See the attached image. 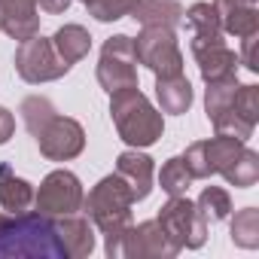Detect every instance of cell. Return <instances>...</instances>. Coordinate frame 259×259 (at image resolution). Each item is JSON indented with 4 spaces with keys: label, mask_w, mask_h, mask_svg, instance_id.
I'll list each match as a JSON object with an SVG mask.
<instances>
[{
    "label": "cell",
    "mask_w": 259,
    "mask_h": 259,
    "mask_svg": "<svg viewBox=\"0 0 259 259\" xmlns=\"http://www.w3.org/2000/svg\"><path fill=\"white\" fill-rule=\"evenodd\" d=\"M244 40V49H241V55H238V61L247 67V70H259V58H256V43H259V31L256 34H250V37H241Z\"/></svg>",
    "instance_id": "4dcf8cb0"
},
{
    "label": "cell",
    "mask_w": 259,
    "mask_h": 259,
    "mask_svg": "<svg viewBox=\"0 0 259 259\" xmlns=\"http://www.w3.org/2000/svg\"><path fill=\"white\" fill-rule=\"evenodd\" d=\"M0 31L19 43L40 34L37 0H0Z\"/></svg>",
    "instance_id": "4fadbf2b"
},
{
    "label": "cell",
    "mask_w": 259,
    "mask_h": 259,
    "mask_svg": "<svg viewBox=\"0 0 259 259\" xmlns=\"http://www.w3.org/2000/svg\"><path fill=\"white\" fill-rule=\"evenodd\" d=\"M244 147H247V141L232 138V135H217V138L204 141V159H207L210 177H213V174H226V171L232 168V162L241 156Z\"/></svg>",
    "instance_id": "44dd1931"
},
{
    "label": "cell",
    "mask_w": 259,
    "mask_h": 259,
    "mask_svg": "<svg viewBox=\"0 0 259 259\" xmlns=\"http://www.w3.org/2000/svg\"><path fill=\"white\" fill-rule=\"evenodd\" d=\"M58 238L64 244V253L70 259H82L95 250V232L85 213H70V217H55Z\"/></svg>",
    "instance_id": "9a60e30c"
},
{
    "label": "cell",
    "mask_w": 259,
    "mask_h": 259,
    "mask_svg": "<svg viewBox=\"0 0 259 259\" xmlns=\"http://www.w3.org/2000/svg\"><path fill=\"white\" fill-rule=\"evenodd\" d=\"M98 82L107 92L138 85V55H135V40L132 37L116 34L104 43L101 58H98Z\"/></svg>",
    "instance_id": "52a82bcc"
},
{
    "label": "cell",
    "mask_w": 259,
    "mask_h": 259,
    "mask_svg": "<svg viewBox=\"0 0 259 259\" xmlns=\"http://www.w3.org/2000/svg\"><path fill=\"white\" fill-rule=\"evenodd\" d=\"M82 183L73 171L58 168L52 174H46V180L40 183V189L34 192V207L46 217H70L82 210Z\"/></svg>",
    "instance_id": "ba28073f"
},
{
    "label": "cell",
    "mask_w": 259,
    "mask_h": 259,
    "mask_svg": "<svg viewBox=\"0 0 259 259\" xmlns=\"http://www.w3.org/2000/svg\"><path fill=\"white\" fill-rule=\"evenodd\" d=\"M40 156H46L49 162H70L85 150V132L82 125L70 116H52L40 132L34 135Z\"/></svg>",
    "instance_id": "30bf717a"
},
{
    "label": "cell",
    "mask_w": 259,
    "mask_h": 259,
    "mask_svg": "<svg viewBox=\"0 0 259 259\" xmlns=\"http://www.w3.org/2000/svg\"><path fill=\"white\" fill-rule=\"evenodd\" d=\"M22 119H25V128L31 135H37L40 128L55 116V107H52V101L49 98H43V95H31V98H25L22 101Z\"/></svg>",
    "instance_id": "4316f807"
},
{
    "label": "cell",
    "mask_w": 259,
    "mask_h": 259,
    "mask_svg": "<svg viewBox=\"0 0 259 259\" xmlns=\"http://www.w3.org/2000/svg\"><path fill=\"white\" fill-rule=\"evenodd\" d=\"M128 16H132L141 28H153V25L177 28L183 22V7L177 0H138L135 10Z\"/></svg>",
    "instance_id": "e0dca14e"
},
{
    "label": "cell",
    "mask_w": 259,
    "mask_h": 259,
    "mask_svg": "<svg viewBox=\"0 0 259 259\" xmlns=\"http://www.w3.org/2000/svg\"><path fill=\"white\" fill-rule=\"evenodd\" d=\"M229 235H232V241H235L238 247H244V250L259 247V210H256V207L238 210L235 220H232Z\"/></svg>",
    "instance_id": "cb8c5ba5"
},
{
    "label": "cell",
    "mask_w": 259,
    "mask_h": 259,
    "mask_svg": "<svg viewBox=\"0 0 259 259\" xmlns=\"http://www.w3.org/2000/svg\"><path fill=\"white\" fill-rule=\"evenodd\" d=\"M156 98H159V107L162 113H186L192 107V85L183 73L177 76H156Z\"/></svg>",
    "instance_id": "ac0fdd59"
},
{
    "label": "cell",
    "mask_w": 259,
    "mask_h": 259,
    "mask_svg": "<svg viewBox=\"0 0 259 259\" xmlns=\"http://www.w3.org/2000/svg\"><path fill=\"white\" fill-rule=\"evenodd\" d=\"M13 132H16V119H13V113H10L7 107H0V147H4V144L13 138Z\"/></svg>",
    "instance_id": "1f68e13d"
},
{
    "label": "cell",
    "mask_w": 259,
    "mask_h": 259,
    "mask_svg": "<svg viewBox=\"0 0 259 259\" xmlns=\"http://www.w3.org/2000/svg\"><path fill=\"white\" fill-rule=\"evenodd\" d=\"M192 55L198 61V73L204 82L229 79L238 76V55L226 46V40H207V43H192Z\"/></svg>",
    "instance_id": "7c38bea8"
},
{
    "label": "cell",
    "mask_w": 259,
    "mask_h": 259,
    "mask_svg": "<svg viewBox=\"0 0 259 259\" xmlns=\"http://www.w3.org/2000/svg\"><path fill=\"white\" fill-rule=\"evenodd\" d=\"M186 25L192 31V43H207V40H223V22L213 4H192L186 13Z\"/></svg>",
    "instance_id": "d6986e66"
},
{
    "label": "cell",
    "mask_w": 259,
    "mask_h": 259,
    "mask_svg": "<svg viewBox=\"0 0 259 259\" xmlns=\"http://www.w3.org/2000/svg\"><path fill=\"white\" fill-rule=\"evenodd\" d=\"M238 76H229V79H217V82H207V95H204V110H207V119L213 122L217 135H232V138H241L247 141L253 135L250 122H244L238 113H235V92H238Z\"/></svg>",
    "instance_id": "9c48e42d"
},
{
    "label": "cell",
    "mask_w": 259,
    "mask_h": 259,
    "mask_svg": "<svg viewBox=\"0 0 259 259\" xmlns=\"http://www.w3.org/2000/svg\"><path fill=\"white\" fill-rule=\"evenodd\" d=\"M220 22H223V34L250 37V34L259 31V10L256 7H232V10H223L220 13Z\"/></svg>",
    "instance_id": "7402d4cb"
},
{
    "label": "cell",
    "mask_w": 259,
    "mask_h": 259,
    "mask_svg": "<svg viewBox=\"0 0 259 259\" xmlns=\"http://www.w3.org/2000/svg\"><path fill=\"white\" fill-rule=\"evenodd\" d=\"M183 162H186V168H189L192 180H207V177H210V168H207V159H204V141L189 144V150H186Z\"/></svg>",
    "instance_id": "f546056e"
},
{
    "label": "cell",
    "mask_w": 259,
    "mask_h": 259,
    "mask_svg": "<svg viewBox=\"0 0 259 259\" xmlns=\"http://www.w3.org/2000/svg\"><path fill=\"white\" fill-rule=\"evenodd\" d=\"M67 70H70V64L55 52L52 40H46V37H40V34L22 40L19 49H16V73H19L25 82H31V85L61 79Z\"/></svg>",
    "instance_id": "5b68a950"
},
{
    "label": "cell",
    "mask_w": 259,
    "mask_h": 259,
    "mask_svg": "<svg viewBox=\"0 0 259 259\" xmlns=\"http://www.w3.org/2000/svg\"><path fill=\"white\" fill-rule=\"evenodd\" d=\"M223 180H226L229 186H235V189H250V186L259 180V156L244 147L241 156L232 162V168L223 174Z\"/></svg>",
    "instance_id": "603a6c76"
},
{
    "label": "cell",
    "mask_w": 259,
    "mask_h": 259,
    "mask_svg": "<svg viewBox=\"0 0 259 259\" xmlns=\"http://www.w3.org/2000/svg\"><path fill=\"white\" fill-rule=\"evenodd\" d=\"M132 204L135 195L119 174H107L98 186H92L89 198H82L85 217L104 232V250L110 259H122V241L132 229Z\"/></svg>",
    "instance_id": "7a4b0ae2"
},
{
    "label": "cell",
    "mask_w": 259,
    "mask_h": 259,
    "mask_svg": "<svg viewBox=\"0 0 259 259\" xmlns=\"http://www.w3.org/2000/svg\"><path fill=\"white\" fill-rule=\"evenodd\" d=\"M135 55L156 76H177V73H183V52L177 46L174 28H165V25L144 28L138 34V40H135Z\"/></svg>",
    "instance_id": "277c9868"
},
{
    "label": "cell",
    "mask_w": 259,
    "mask_h": 259,
    "mask_svg": "<svg viewBox=\"0 0 259 259\" xmlns=\"http://www.w3.org/2000/svg\"><path fill=\"white\" fill-rule=\"evenodd\" d=\"M85 4V13L98 22H116L122 16H128L135 10L138 0H82Z\"/></svg>",
    "instance_id": "83f0119b"
},
{
    "label": "cell",
    "mask_w": 259,
    "mask_h": 259,
    "mask_svg": "<svg viewBox=\"0 0 259 259\" xmlns=\"http://www.w3.org/2000/svg\"><path fill=\"white\" fill-rule=\"evenodd\" d=\"M159 186L168 192V195H186L189 186H192V174L183 162V156H174L162 165V174H159Z\"/></svg>",
    "instance_id": "d4e9b609"
},
{
    "label": "cell",
    "mask_w": 259,
    "mask_h": 259,
    "mask_svg": "<svg viewBox=\"0 0 259 259\" xmlns=\"http://www.w3.org/2000/svg\"><path fill=\"white\" fill-rule=\"evenodd\" d=\"M52 46H55V52L73 67L76 61H82V58L89 55V49H92V34H89L82 25H64V28L55 31Z\"/></svg>",
    "instance_id": "ffe728a7"
},
{
    "label": "cell",
    "mask_w": 259,
    "mask_h": 259,
    "mask_svg": "<svg viewBox=\"0 0 259 259\" xmlns=\"http://www.w3.org/2000/svg\"><path fill=\"white\" fill-rule=\"evenodd\" d=\"M180 247L168 238L159 220H144L132 226L122 241V259H174Z\"/></svg>",
    "instance_id": "8fae6325"
},
{
    "label": "cell",
    "mask_w": 259,
    "mask_h": 259,
    "mask_svg": "<svg viewBox=\"0 0 259 259\" xmlns=\"http://www.w3.org/2000/svg\"><path fill=\"white\" fill-rule=\"evenodd\" d=\"M0 259H67L55 217L40 210L0 213Z\"/></svg>",
    "instance_id": "6da1fadb"
},
{
    "label": "cell",
    "mask_w": 259,
    "mask_h": 259,
    "mask_svg": "<svg viewBox=\"0 0 259 259\" xmlns=\"http://www.w3.org/2000/svg\"><path fill=\"white\" fill-rule=\"evenodd\" d=\"M235 113L244 122H250V125L259 122V89L256 85H238V92H235Z\"/></svg>",
    "instance_id": "f1b7e54d"
},
{
    "label": "cell",
    "mask_w": 259,
    "mask_h": 259,
    "mask_svg": "<svg viewBox=\"0 0 259 259\" xmlns=\"http://www.w3.org/2000/svg\"><path fill=\"white\" fill-rule=\"evenodd\" d=\"M116 174L128 183L135 201H144L153 192V159L147 153H141L138 147L135 150H125L116 159Z\"/></svg>",
    "instance_id": "5bb4252c"
},
{
    "label": "cell",
    "mask_w": 259,
    "mask_h": 259,
    "mask_svg": "<svg viewBox=\"0 0 259 259\" xmlns=\"http://www.w3.org/2000/svg\"><path fill=\"white\" fill-rule=\"evenodd\" d=\"M195 207H198V213L204 217V223H223V220L229 217V210H232V198H229L226 189L207 186V189L198 195Z\"/></svg>",
    "instance_id": "484cf974"
},
{
    "label": "cell",
    "mask_w": 259,
    "mask_h": 259,
    "mask_svg": "<svg viewBox=\"0 0 259 259\" xmlns=\"http://www.w3.org/2000/svg\"><path fill=\"white\" fill-rule=\"evenodd\" d=\"M110 116H113V125H116L119 138L128 147H138V150L153 147L165 132L162 113L150 104V98L138 85L110 92Z\"/></svg>",
    "instance_id": "3957f363"
},
{
    "label": "cell",
    "mask_w": 259,
    "mask_h": 259,
    "mask_svg": "<svg viewBox=\"0 0 259 259\" xmlns=\"http://www.w3.org/2000/svg\"><path fill=\"white\" fill-rule=\"evenodd\" d=\"M213 7L223 13V10H232V7H256V0H213Z\"/></svg>",
    "instance_id": "836d02e7"
},
{
    "label": "cell",
    "mask_w": 259,
    "mask_h": 259,
    "mask_svg": "<svg viewBox=\"0 0 259 259\" xmlns=\"http://www.w3.org/2000/svg\"><path fill=\"white\" fill-rule=\"evenodd\" d=\"M159 226L168 232V238L183 250H198L207 241V223L198 213V207L186 198V195H171L162 210H159Z\"/></svg>",
    "instance_id": "8992f818"
},
{
    "label": "cell",
    "mask_w": 259,
    "mask_h": 259,
    "mask_svg": "<svg viewBox=\"0 0 259 259\" xmlns=\"http://www.w3.org/2000/svg\"><path fill=\"white\" fill-rule=\"evenodd\" d=\"M34 204V186L25 177H16V171L0 162V207L7 213H25Z\"/></svg>",
    "instance_id": "2e32d148"
},
{
    "label": "cell",
    "mask_w": 259,
    "mask_h": 259,
    "mask_svg": "<svg viewBox=\"0 0 259 259\" xmlns=\"http://www.w3.org/2000/svg\"><path fill=\"white\" fill-rule=\"evenodd\" d=\"M70 4H73V0H37V7H40L43 13H49V16H61V13H67Z\"/></svg>",
    "instance_id": "d6a6232c"
}]
</instances>
